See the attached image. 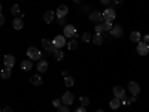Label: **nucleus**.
I'll return each mask as SVG.
<instances>
[{
    "label": "nucleus",
    "instance_id": "35",
    "mask_svg": "<svg viewBox=\"0 0 149 112\" xmlns=\"http://www.w3.org/2000/svg\"><path fill=\"white\" fill-rule=\"evenodd\" d=\"M57 24H58V26H64L66 20H64V18H58V20H57Z\"/></svg>",
    "mask_w": 149,
    "mask_h": 112
},
{
    "label": "nucleus",
    "instance_id": "41",
    "mask_svg": "<svg viewBox=\"0 0 149 112\" xmlns=\"http://www.w3.org/2000/svg\"><path fill=\"white\" fill-rule=\"evenodd\" d=\"M2 112H12V108H10V106H8V108H5Z\"/></svg>",
    "mask_w": 149,
    "mask_h": 112
},
{
    "label": "nucleus",
    "instance_id": "11",
    "mask_svg": "<svg viewBox=\"0 0 149 112\" xmlns=\"http://www.w3.org/2000/svg\"><path fill=\"white\" fill-rule=\"evenodd\" d=\"M3 63H5V67H9V69H12L15 66V57L12 55V54H8V55H5V58H3Z\"/></svg>",
    "mask_w": 149,
    "mask_h": 112
},
{
    "label": "nucleus",
    "instance_id": "30",
    "mask_svg": "<svg viewBox=\"0 0 149 112\" xmlns=\"http://www.w3.org/2000/svg\"><path fill=\"white\" fill-rule=\"evenodd\" d=\"M67 48H69V49H76V48H78V42H76V39H72V41L67 43Z\"/></svg>",
    "mask_w": 149,
    "mask_h": 112
},
{
    "label": "nucleus",
    "instance_id": "8",
    "mask_svg": "<svg viewBox=\"0 0 149 112\" xmlns=\"http://www.w3.org/2000/svg\"><path fill=\"white\" fill-rule=\"evenodd\" d=\"M148 52H149V45L140 41L137 43V54L139 55H148Z\"/></svg>",
    "mask_w": 149,
    "mask_h": 112
},
{
    "label": "nucleus",
    "instance_id": "19",
    "mask_svg": "<svg viewBox=\"0 0 149 112\" xmlns=\"http://www.w3.org/2000/svg\"><path fill=\"white\" fill-rule=\"evenodd\" d=\"M30 82H31L33 85H42V84H43V79H42V76H40V75L37 73V75H34V76H31Z\"/></svg>",
    "mask_w": 149,
    "mask_h": 112
},
{
    "label": "nucleus",
    "instance_id": "4",
    "mask_svg": "<svg viewBox=\"0 0 149 112\" xmlns=\"http://www.w3.org/2000/svg\"><path fill=\"white\" fill-rule=\"evenodd\" d=\"M64 37H70V39L76 37V29H74V26H72V24L64 26Z\"/></svg>",
    "mask_w": 149,
    "mask_h": 112
},
{
    "label": "nucleus",
    "instance_id": "17",
    "mask_svg": "<svg viewBox=\"0 0 149 112\" xmlns=\"http://www.w3.org/2000/svg\"><path fill=\"white\" fill-rule=\"evenodd\" d=\"M93 43L94 45H102L103 42H104V39H103V36H102V33H94V36H93Z\"/></svg>",
    "mask_w": 149,
    "mask_h": 112
},
{
    "label": "nucleus",
    "instance_id": "23",
    "mask_svg": "<svg viewBox=\"0 0 149 112\" xmlns=\"http://www.w3.org/2000/svg\"><path fill=\"white\" fill-rule=\"evenodd\" d=\"M109 106H110L112 109H118V108L121 106V100H119V99H116V97H113V99L110 100Z\"/></svg>",
    "mask_w": 149,
    "mask_h": 112
},
{
    "label": "nucleus",
    "instance_id": "31",
    "mask_svg": "<svg viewBox=\"0 0 149 112\" xmlns=\"http://www.w3.org/2000/svg\"><path fill=\"white\" fill-rule=\"evenodd\" d=\"M104 30H103V24L102 22H98V24H95V33H103Z\"/></svg>",
    "mask_w": 149,
    "mask_h": 112
},
{
    "label": "nucleus",
    "instance_id": "26",
    "mask_svg": "<svg viewBox=\"0 0 149 112\" xmlns=\"http://www.w3.org/2000/svg\"><path fill=\"white\" fill-rule=\"evenodd\" d=\"M10 14H12V15H19V14H21V9H19V6H18V5H14V6H12V9H10Z\"/></svg>",
    "mask_w": 149,
    "mask_h": 112
},
{
    "label": "nucleus",
    "instance_id": "9",
    "mask_svg": "<svg viewBox=\"0 0 149 112\" xmlns=\"http://www.w3.org/2000/svg\"><path fill=\"white\" fill-rule=\"evenodd\" d=\"M42 46L45 48V51H46L48 54H54V51H55L52 42L49 41V39H42Z\"/></svg>",
    "mask_w": 149,
    "mask_h": 112
},
{
    "label": "nucleus",
    "instance_id": "36",
    "mask_svg": "<svg viewBox=\"0 0 149 112\" xmlns=\"http://www.w3.org/2000/svg\"><path fill=\"white\" fill-rule=\"evenodd\" d=\"M88 10H90V6H81V12H82V14H86Z\"/></svg>",
    "mask_w": 149,
    "mask_h": 112
},
{
    "label": "nucleus",
    "instance_id": "6",
    "mask_svg": "<svg viewBox=\"0 0 149 112\" xmlns=\"http://www.w3.org/2000/svg\"><path fill=\"white\" fill-rule=\"evenodd\" d=\"M128 91L131 93V96H137L140 93V85L134 81H130L128 82Z\"/></svg>",
    "mask_w": 149,
    "mask_h": 112
},
{
    "label": "nucleus",
    "instance_id": "28",
    "mask_svg": "<svg viewBox=\"0 0 149 112\" xmlns=\"http://www.w3.org/2000/svg\"><path fill=\"white\" fill-rule=\"evenodd\" d=\"M91 39H93V34H91V33L85 32V33L82 34V41H84V42H90Z\"/></svg>",
    "mask_w": 149,
    "mask_h": 112
},
{
    "label": "nucleus",
    "instance_id": "39",
    "mask_svg": "<svg viewBox=\"0 0 149 112\" xmlns=\"http://www.w3.org/2000/svg\"><path fill=\"white\" fill-rule=\"evenodd\" d=\"M3 24H5V17H3L2 14H0V27H2Z\"/></svg>",
    "mask_w": 149,
    "mask_h": 112
},
{
    "label": "nucleus",
    "instance_id": "1",
    "mask_svg": "<svg viewBox=\"0 0 149 112\" xmlns=\"http://www.w3.org/2000/svg\"><path fill=\"white\" fill-rule=\"evenodd\" d=\"M27 57H29L31 61H34V60L39 61V60H40V57H42V52H40L36 46H30V48L27 49Z\"/></svg>",
    "mask_w": 149,
    "mask_h": 112
},
{
    "label": "nucleus",
    "instance_id": "33",
    "mask_svg": "<svg viewBox=\"0 0 149 112\" xmlns=\"http://www.w3.org/2000/svg\"><path fill=\"white\" fill-rule=\"evenodd\" d=\"M52 106L58 109V108L61 106V99H55V100H52Z\"/></svg>",
    "mask_w": 149,
    "mask_h": 112
},
{
    "label": "nucleus",
    "instance_id": "3",
    "mask_svg": "<svg viewBox=\"0 0 149 112\" xmlns=\"http://www.w3.org/2000/svg\"><path fill=\"white\" fill-rule=\"evenodd\" d=\"M102 17H103L104 21H113L115 17H116V12H115L113 8H109V9H104V12L102 14Z\"/></svg>",
    "mask_w": 149,
    "mask_h": 112
},
{
    "label": "nucleus",
    "instance_id": "27",
    "mask_svg": "<svg viewBox=\"0 0 149 112\" xmlns=\"http://www.w3.org/2000/svg\"><path fill=\"white\" fill-rule=\"evenodd\" d=\"M73 84H74V79H73L72 76H66V78H64V85H66V87H72Z\"/></svg>",
    "mask_w": 149,
    "mask_h": 112
},
{
    "label": "nucleus",
    "instance_id": "21",
    "mask_svg": "<svg viewBox=\"0 0 149 112\" xmlns=\"http://www.w3.org/2000/svg\"><path fill=\"white\" fill-rule=\"evenodd\" d=\"M130 39H131V42H136V43H139V42L142 41V34H140L139 32H133V33L130 34Z\"/></svg>",
    "mask_w": 149,
    "mask_h": 112
},
{
    "label": "nucleus",
    "instance_id": "7",
    "mask_svg": "<svg viewBox=\"0 0 149 112\" xmlns=\"http://www.w3.org/2000/svg\"><path fill=\"white\" fill-rule=\"evenodd\" d=\"M74 102V96L72 94V93H64L63 94V97H61V103H63V105H66V106H69V105H72Z\"/></svg>",
    "mask_w": 149,
    "mask_h": 112
},
{
    "label": "nucleus",
    "instance_id": "38",
    "mask_svg": "<svg viewBox=\"0 0 149 112\" xmlns=\"http://www.w3.org/2000/svg\"><path fill=\"white\" fill-rule=\"evenodd\" d=\"M143 42H145V43H149V33L143 36Z\"/></svg>",
    "mask_w": 149,
    "mask_h": 112
},
{
    "label": "nucleus",
    "instance_id": "46",
    "mask_svg": "<svg viewBox=\"0 0 149 112\" xmlns=\"http://www.w3.org/2000/svg\"><path fill=\"white\" fill-rule=\"evenodd\" d=\"M0 112H2V109H0Z\"/></svg>",
    "mask_w": 149,
    "mask_h": 112
},
{
    "label": "nucleus",
    "instance_id": "45",
    "mask_svg": "<svg viewBox=\"0 0 149 112\" xmlns=\"http://www.w3.org/2000/svg\"><path fill=\"white\" fill-rule=\"evenodd\" d=\"M0 10H2V5H0Z\"/></svg>",
    "mask_w": 149,
    "mask_h": 112
},
{
    "label": "nucleus",
    "instance_id": "40",
    "mask_svg": "<svg viewBox=\"0 0 149 112\" xmlns=\"http://www.w3.org/2000/svg\"><path fill=\"white\" fill-rule=\"evenodd\" d=\"M100 2H102V5H109L112 0H100Z\"/></svg>",
    "mask_w": 149,
    "mask_h": 112
},
{
    "label": "nucleus",
    "instance_id": "18",
    "mask_svg": "<svg viewBox=\"0 0 149 112\" xmlns=\"http://www.w3.org/2000/svg\"><path fill=\"white\" fill-rule=\"evenodd\" d=\"M21 69L26 70V72H29L30 69H33V61H31V60H24L22 63H21Z\"/></svg>",
    "mask_w": 149,
    "mask_h": 112
},
{
    "label": "nucleus",
    "instance_id": "13",
    "mask_svg": "<svg viewBox=\"0 0 149 112\" xmlns=\"http://www.w3.org/2000/svg\"><path fill=\"white\" fill-rule=\"evenodd\" d=\"M136 100H137V96H131V97H128V96H124V97L121 99V105L130 106V105H131V103H134Z\"/></svg>",
    "mask_w": 149,
    "mask_h": 112
},
{
    "label": "nucleus",
    "instance_id": "37",
    "mask_svg": "<svg viewBox=\"0 0 149 112\" xmlns=\"http://www.w3.org/2000/svg\"><path fill=\"white\" fill-rule=\"evenodd\" d=\"M74 112H86V108L85 106H79L76 111H74Z\"/></svg>",
    "mask_w": 149,
    "mask_h": 112
},
{
    "label": "nucleus",
    "instance_id": "42",
    "mask_svg": "<svg viewBox=\"0 0 149 112\" xmlns=\"http://www.w3.org/2000/svg\"><path fill=\"white\" fill-rule=\"evenodd\" d=\"M61 75H63V78H66V76H69V75H67V72H66V70H63V73H61Z\"/></svg>",
    "mask_w": 149,
    "mask_h": 112
},
{
    "label": "nucleus",
    "instance_id": "20",
    "mask_svg": "<svg viewBox=\"0 0 149 112\" xmlns=\"http://www.w3.org/2000/svg\"><path fill=\"white\" fill-rule=\"evenodd\" d=\"M12 26H14L15 30H21V29L24 27V21H22V18H15L14 22H12Z\"/></svg>",
    "mask_w": 149,
    "mask_h": 112
},
{
    "label": "nucleus",
    "instance_id": "44",
    "mask_svg": "<svg viewBox=\"0 0 149 112\" xmlns=\"http://www.w3.org/2000/svg\"><path fill=\"white\" fill-rule=\"evenodd\" d=\"M95 112H104L103 109H98V111H95Z\"/></svg>",
    "mask_w": 149,
    "mask_h": 112
},
{
    "label": "nucleus",
    "instance_id": "16",
    "mask_svg": "<svg viewBox=\"0 0 149 112\" xmlns=\"http://www.w3.org/2000/svg\"><path fill=\"white\" fill-rule=\"evenodd\" d=\"M54 17H55V14L52 10H46L45 14H43V20H45V22H48V24H51L52 21H54Z\"/></svg>",
    "mask_w": 149,
    "mask_h": 112
},
{
    "label": "nucleus",
    "instance_id": "22",
    "mask_svg": "<svg viewBox=\"0 0 149 112\" xmlns=\"http://www.w3.org/2000/svg\"><path fill=\"white\" fill-rule=\"evenodd\" d=\"M10 75H12L10 69L9 67H5V69H2V72H0V78H2V79H9Z\"/></svg>",
    "mask_w": 149,
    "mask_h": 112
},
{
    "label": "nucleus",
    "instance_id": "10",
    "mask_svg": "<svg viewBox=\"0 0 149 112\" xmlns=\"http://www.w3.org/2000/svg\"><path fill=\"white\" fill-rule=\"evenodd\" d=\"M69 14V8L66 6V5H60L58 8H57V12H55V15L58 17V18H66V15Z\"/></svg>",
    "mask_w": 149,
    "mask_h": 112
},
{
    "label": "nucleus",
    "instance_id": "15",
    "mask_svg": "<svg viewBox=\"0 0 149 112\" xmlns=\"http://www.w3.org/2000/svg\"><path fill=\"white\" fill-rule=\"evenodd\" d=\"M110 33H112V36H113V37H121L124 34V30H122L121 26H115V27H112Z\"/></svg>",
    "mask_w": 149,
    "mask_h": 112
},
{
    "label": "nucleus",
    "instance_id": "29",
    "mask_svg": "<svg viewBox=\"0 0 149 112\" xmlns=\"http://www.w3.org/2000/svg\"><path fill=\"white\" fill-rule=\"evenodd\" d=\"M79 102H81L82 106H88V105H90V99L86 97V96H82V97L79 99Z\"/></svg>",
    "mask_w": 149,
    "mask_h": 112
},
{
    "label": "nucleus",
    "instance_id": "25",
    "mask_svg": "<svg viewBox=\"0 0 149 112\" xmlns=\"http://www.w3.org/2000/svg\"><path fill=\"white\" fill-rule=\"evenodd\" d=\"M102 24H103V30L104 32H110L112 27H113V26H112V21H103Z\"/></svg>",
    "mask_w": 149,
    "mask_h": 112
},
{
    "label": "nucleus",
    "instance_id": "43",
    "mask_svg": "<svg viewBox=\"0 0 149 112\" xmlns=\"http://www.w3.org/2000/svg\"><path fill=\"white\" fill-rule=\"evenodd\" d=\"M82 2H84V0H74V3H78V5H81Z\"/></svg>",
    "mask_w": 149,
    "mask_h": 112
},
{
    "label": "nucleus",
    "instance_id": "12",
    "mask_svg": "<svg viewBox=\"0 0 149 112\" xmlns=\"http://www.w3.org/2000/svg\"><path fill=\"white\" fill-rule=\"evenodd\" d=\"M112 93H113V96H115L116 99H119V100H121L124 96H125V90H124L121 85H115L113 90H112Z\"/></svg>",
    "mask_w": 149,
    "mask_h": 112
},
{
    "label": "nucleus",
    "instance_id": "5",
    "mask_svg": "<svg viewBox=\"0 0 149 112\" xmlns=\"http://www.w3.org/2000/svg\"><path fill=\"white\" fill-rule=\"evenodd\" d=\"M88 18H90V21H93V22H95V24H98V22H103L104 20H103V17H102V14L98 10H93L91 14L88 15Z\"/></svg>",
    "mask_w": 149,
    "mask_h": 112
},
{
    "label": "nucleus",
    "instance_id": "2",
    "mask_svg": "<svg viewBox=\"0 0 149 112\" xmlns=\"http://www.w3.org/2000/svg\"><path fill=\"white\" fill-rule=\"evenodd\" d=\"M52 45H54L55 49H61V48H63V46L66 45V37H64V34L55 36L54 39H52Z\"/></svg>",
    "mask_w": 149,
    "mask_h": 112
},
{
    "label": "nucleus",
    "instance_id": "32",
    "mask_svg": "<svg viewBox=\"0 0 149 112\" xmlns=\"http://www.w3.org/2000/svg\"><path fill=\"white\" fill-rule=\"evenodd\" d=\"M57 112H70V109H69V106H66V105H61V106L57 109Z\"/></svg>",
    "mask_w": 149,
    "mask_h": 112
},
{
    "label": "nucleus",
    "instance_id": "34",
    "mask_svg": "<svg viewBox=\"0 0 149 112\" xmlns=\"http://www.w3.org/2000/svg\"><path fill=\"white\" fill-rule=\"evenodd\" d=\"M122 2H124V0H112V8L115 9V8H116V6H119Z\"/></svg>",
    "mask_w": 149,
    "mask_h": 112
},
{
    "label": "nucleus",
    "instance_id": "14",
    "mask_svg": "<svg viewBox=\"0 0 149 112\" xmlns=\"http://www.w3.org/2000/svg\"><path fill=\"white\" fill-rule=\"evenodd\" d=\"M37 70H39V73H45L48 70V61L46 60H39V63H37Z\"/></svg>",
    "mask_w": 149,
    "mask_h": 112
},
{
    "label": "nucleus",
    "instance_id": "24",
    "mask_svg": "<svg viewBox=\"0 0 149 112\" xmlns=\"http://www.w3.org/2000/svg\"><path fill=\"white\" fill-rule=\"evenodd\" d=\"M54 58L57 60V61H61V60H63L64 58V52L63 51H61V49H55V51H54Z\"/></svg>",
    "mask_w": 149,
    "mask_h": 112
}]
</instances>
